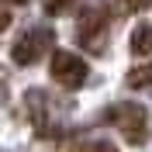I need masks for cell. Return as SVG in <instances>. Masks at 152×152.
I'll return each mask as SVG.
<instances>
[{
  "instance_id": "1",
  "label": "cell",
  "mask_w": 152,
  "mask_h": 152,
  "mask_svg": "<svg viewBox=\"0 0 152 152\" xmlns=\"http://www.w3.org/2000/svg\"><path fill=\"white\" fill-rule=\"evenodd\" d=\"M104 38H107V14L100 7H90L80 14L76 21V42L90 52H100L104 48Z\"/></svg>"
},
{
  "instance_id": "2",
  "label": "cell",
  "mask_w": 152,
  "mask_h": 152,
  "mask_svg": "<svg viewBox=\"0 0 152 152\" xmlns=\"http://www.w3.org/2000/svg\"><path fill=\"white\" fill-rule=\"evenodd\" d=\"M48 73H52V80H56L59 86H80L86 80V62L76 52H66V48H59V52H52V62H48Z\"/></svg>"
},
{
  "instance_id": "3",
  "label": "cell",
  "mask_w": 152,
  "mask_h": 152,
  "mask_svg": "<svg viewBox=\"0 0 152 152\" xmlns=\"http://www.w3.org/2000/svg\"><path fill=\"white\" fill-rule=\"evenodd\" d=\"M52 45H56V35H52V31H45V28H35V31H28V35L14 45V52H10V56H14V62H18V66H31V62H38V59L45 56Z\"/></svg>"
},
{
  "instance_id": "4",
  "label": "cell",
  "mask_w": 152,
  "mask_h": 152,
  "mask_svg": "<svg viewBox=\"0 0 152 152\" xmlns=\"http://www.w3.org/2000/svg\"><path fill=\"white\" fill-rule=\"evenodd\" d=\"M111 121L124 132V138H128L132 145L145 142V107L142 104H118L111 111Z\"/></svg>"
},
{
  "instance_id": "5",
  "label": "cell",
  "mask_w": 152,
  "mask_h": 152,
  "mask_svg": "<svg viewBox=\"0 0 152 152\" xmlns=\"http://www.w3.org/2000/svg\"><path fill=\"white\" fill-rule=\"evenodd\" d=\"M128 48H132V56H149L152 52V24H135L132 38H128Z\"/></svg>"
},
{
  "instance_id": "6",
  "label": "cell",
  "mask_w": 152,
  "mask_h": 152,
  "mask_svg": "<svg viewBox=\"0 0 152 152\" xmlns=\"http://www.w3.org/2000/svg\"><path fill=\"white\" fill-rule=\"evenodd\" d=\"M114 14H135V10H145L152 7V0H104Z\"/></svg>"
},
{
  "instance_id": "7",
  "label": "cell",
  "mask_w": 152,
  "mask_h": 152,
  "mask_svg": "<svg viewBox=\"0 0 152 152\" xmlns=\"http://www.w3.org/2000/svg\"><path fill=\"white\" fill-rule=\"evenodd\" d=\"M124 83H128V86H152V62H145V66H135L132 73L124 76Z\"/></svg>"
},
{
  "instance_id": "8",
  "label": "cell",
  "mask_w": 152,
  "mask_h": 152,
  "mask_svg": "<svg viewBox=\"0 0 152 152\" xmlns=\"http://www.w3.org/2000/svg\"><path fill=\"white\" fill-rule=\"evenodd\" d=\"M69 152H114V145H107V142H80Z\"/></svg>"
},
{
  "instance_id": "9",
  "label": "cell",
  "mask_w": 152,
  "mask_h": 152,
  "mask_svg": "<svg viewBox=\"0 0 152 152\" xmlns=\"http://www.w3.org/2000/svg\"><path fill=\"white\" fill-rule=\"evenodd\" d=\"M69 4H73V0H45V10H48V14H62Z\"/></svg>"
},
{
  "instance_id": "10",
  "label": "cell",
  "mask_w": 152,
  "mask_h": 152,
  "mask_svg": "<svg viewBox=\"0 0 152 152\" xmlns=\"http://www.w3.org/2000/svg\"><path fill=\"white\" fill-rule=\"evenodd\" d=\"M4 4H24V0H4Z\"/></svg>"
}]
</instances>
